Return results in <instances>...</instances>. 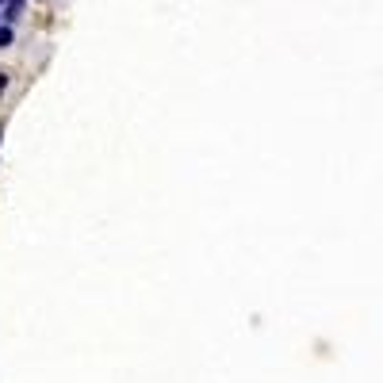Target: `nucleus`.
Listing matches in <instances>:
<instances>
[{
    "label": "nucleus",
    "instance_id": "f257e3e1",
    "mask_svg": "<svg viewBox=\"0 0 383 383\" xmlns=\"http://www.w3.org/2000/svg\"><path fill=\"white\" fill-rule=\"evenodd\" d=\"M19 12H24V0H4V16L0 19H4V24H16Z\"/></svg>",
    "mask_w": 383,
    "mask_h": 383
},
{
    "label": "nucleus",
    "instance_id": "f03ea898",
    "mask_svg": "<svg viewBox=\"0 0 383 383\" xmlns=\"http://www.w3.org/2000/svg\"><path fill=\"white\" fill-rule=\"evenodd\" d=\"M12 39H16L12 24H0V50H4V46H12Z\"/></svg>",
    "mask_w": 383,
    "mask_h": 383
},
{
    "label": "nucleus",
    "instance_id": "7ed1b4c3",
    "mask_svg": "<svg viewBox=\"0 0 383 383\" xmlns=\"http://www.w3.org/2000/svg\"><path fill=\"white\" fill-rule=\"evenodd\" d=\"M4 92H8V77L0 73V96H4Z\"/></svg>",
    "mask_w": 383,
    "mask_h": 383
},
{
    "label": "nucleus",
    "instance_id": "20e7f679",
    "mask_svg": "<svg viewBox=\"0 0 383 383\" xmlns=\"http://www.w3.org/2000/svg\"><path fill=\"white\" fill-rule=\"evenodd\" d=\"M0 4H4V0H0Z\"/></svg>",
    "mask_w": 383,
    "mask_h": 383
}]
</instances>
